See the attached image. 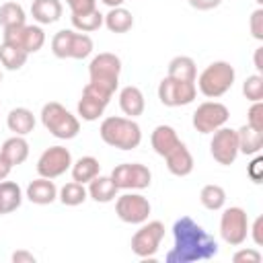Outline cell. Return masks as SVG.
<instances>
[{"mask_svg": "<svg viewBox=\"0 0 263 263\" xmlns=\"http://www.w3.org/2000/svg\"><path fill=\"white\" fill-rule=\"evenodd\" d=\"M173 249L166 253V263H195L218 255V242L191 216H181L173 224Z\"/></svg>", "mask_w": 263, "mask_h": 263, "instance_id": "1", "label": "cell"}, {"mask_svg": "<svg viewBox=\"0 0 263 263\" xmlns=\"http://www.w3.org/2000/svg\"><path fill=\"white\" fill-rule=\"evenodd\" d=\"M99 136L105 144L119 150H134L142 142V129L132 117H105L99 127Z\"/></svg>", "mask_w": 263, "mask_h": 263, "instance_id": "2", "label": "cell"}, {"mask_svg": "<svg viewBox=\"0 0 263 263\" xmlns=\"http://www.w3.org/2000/svg\"><path fill=\"white\" fill-rule=\"evenodd\" d=\"M234 78H236V72H234V66L230 62H212L210 66H205L201 70V74L195 78V86L199 88V92L208 99H218L222 95H226L232 84H234Z\"/></svg>", "mask_w": 263, "mask_h": 263, "instance_id": "3", "label": "cell"}, {"mask_svg": "<svg viewBox=\"0 0 263 263\" xmlns=\"http://www.w3.org/2000/svg\"><path fill=\"white\" fill-rule=\"evenodd\" d=\"M41 123L43 127L58 140H72L80 132V121L72 115L62 103L49 101L41 107Z\"/></svg>", "mask_w": 263, "mask_h": 263, "instance_id": "4", "label": "cell"}, {"mask_svg": "<svg viewBox=\"0 0 263 263\" xmlns=\"http://www.w3.org/2000/svg\"><path fill=\"white\" fill-rule=\"evenodd\" d=\"M119 74H121V60L115 53L103 51L99 55H95L88 64V82L109 90L111 95H115L117 86H119Z\"/></svg>", "mask_w": 263, "mask_h": 263, "instance_id": "5", "label": "cell"}, {"mask_svg": "<svg viewBox=\"0 0 263 263\" xmlns=\"http://www.w3.org/2000/svg\"><path fill=\"white\" fill-rule=\"evenodd\" d=\"M220 236L230 247H240L249 236V216L242 208L230 205L220 216Z\"/></svg>", "mask_w": 263, "mask_h": 263, "instance_id": "6", "label": "cell"}, {"mask_svg": "<svg viewBox=\"0 0 263 263\" xmlns=\"http://www.w3.org/2000/svg\"><path fill=\"white\" fill-rule=\"evenodd\" d=\"M162 238H164V224L160 220H150V222L146 220L142 222L140 230H136V234L132 236V251L142 259H150L158 253Z\"/></svg>", "mask_w": 263, "mask_h": 263, "instance_id": "7", "label": "cell"}, {"mask_svg": "<svg viewBox=\"0 0 263 263\" xmlns=\"http://www.w3.org/2000/svg\"><path fill=\"white\" fill-rule=\"evenodd\" d=\"M195 97H197L195 82H185V80L164 76L158 84V99L164 107H185L193 103Z\"/></svg>", "mask_w": 263, "mask_h": 263, "instance_id": "8", "label": "cell"}, {"mask_svg": "<svg viewBox=\"0 0 263 263\" xmlns=\"http://www.w3.org/2000/svg\"><path fill=\"white\" fill-rule=\"evenodd\" d=\"M113 183L117 185V189H132V191H140V189H146L150 187L152 183V173L146 164H140V162H123V164H117L111 175Z\"/></svg>", "mask_w": 263, "mask_h": 263, "instance_id": "9", "label": "cell"}, {"mask_svg": "<svg viewBox=\"0 0 263 263\" xmlns=\"http://www.w3.org/2000/svg\"><path fill=\"white\" fill-rule=\"evenodd\" d=\"M228 117H230V113L224 103L205 101V103L197 105V109L193 111L191 123L199 134H212V132L220 129L222 125H226Z\"/></svg>", "mask_w": 263, "mask_h": 263, "instance_id": "10", "label": "cell"}, {"mask_svg": "<svg viewBox=\"0 0 263 263\" xmlns=\"http://www.w3.org/2000/svg\"><path fill=\"white\" fill-rule=\"evenodd\" d=\"M210 152H212V158H214L218 164L230 166V164L236 160V156L240 154V152H238V136H236V129L222 125L220 129L212 132Z\"/></svg>", "mask_w": 263, "mask_h": 263, "instance_id": "11", "label": "cell"}, {"mask_svg": "<svg viewBox=\"0 0 263 263\" xmlns=\"http://www.w3.org/2000/svg\"><path fill=\"white\" fill-rule=\"evenodd\" d=\"M152 205L142 193H123L115 199V214L125 224H142L148 220Z\"/></svg>", "mask_w": 263, "mask_h": 263, "instance_id": "12", "label": "cell"}, {"mask_svg": "<svg viewBox=\"0 0 263 263\" xmlns=\"http://www.w3.org/2000/svg\"><path fill=\"white\" fill-rule=\"evenodd\" d=\"M2 43L14 45L27 53H37L43 43H45V33L39 25H21V27H12V29H4L2 35Z\"/></svg>", "mask_w": 263, "mask_h": 263, "instance_id": "13", "label": "cell"}, {"mask_svg": "<svg viewBox=\"0 0 263 263\" xmlns=\"http://www.w3.org/2000/svg\"><path fill=\"white\" fill-rule=\"evenodd\" d=\"M111 97L113 95L109 90H105L92 82H86V86L82 88V97L78 101V115L84 121H97L103 115L105 107L109 105Z\"/></svg>", "mask_w": 263, "mask_h": 263, "instance_id": "14", "label": "cell"}, {"mask_svg": "<svg viewBox=\"0 0 263 263\" xmlns=\"http://www.w3.org/2000/svg\"><path fill=\"white\" fill-rule=\"evenodd\" d=\"M72 166V154L64 146H49L37 160V173L45 179H58Z\"/></svg>", "mask_w": 263, "mask_h": 263, "instance_id": "15", "label": "cell"}, {"mask_svg": "<svg viewBox=\"0 0 263 263\" xmlns=\"http://www.w3.org/2000/svg\"><path fill=\"white\" fill-rule=\"evenodd\" d=\"M25 197H27L31 203H37V205H47V203H53V201L58 199V187H55L53 179L39 177V179L31 181V183L27 185Z\"/></svg>", "mask_w": 263, "mask_h": 263, "instance_id": "16", "label": "cell"}, {"mask_svg": "<svg viewBox=\"0 0 263 263\" xmlns=\"http://www.w3.org/2000/svg\"><path fill=\"white\" fill-rule=\"evenodd\" d=\"M164 160H166L168 173L175 175V177H187V175H191V171H193V156H191L189 148H187L183 142H179V144L164 156Z\"/></svg>", "mask_w": 263, "mask_h": 263, "instance_id": "17", "label": "cell"}, {"mask_svg": "<svg viewBox=\"0 0 263 263\" xmlns=\"http://www.w3.org/2000/svg\"><path fill=\"white\" fill-rule=\"evenodd\" d=\"M119 107H121L123 115H127L132 119H136L138 115H142L144 109H146V101H144L142 90L138 86H134V84L123 86L119 90Z\"/></svg>", "mask_w": 263, "mask_h": 263, "instance_id": "18", "label": "cell"}, {"mask_svg": "<svg viewBox=\"0 0 263 263\" xmlns=\"http://www.w3.org/2000/svg\"><path fill=\"white\" fill-rule=\"evenodd\" d=\"M179 142H181V140H179L175 127L164 125V123L156 125V127L152 129V134H150V144H152L154 152H156L158 156H162V158H164V156H166Z\"/></svg>", "mask_w": 263, "mask_h": 263, "instance_id": "19", "label": "cell"}, {"mask_svg": "<svg viewBox=\"0 0 263 263\" xmlns=\"http://www.w3.org/2000/svg\"><path fill=\"white\" fill-rule=\"evenodd\" d=\"M64 6L62 0H33L31 4V16L39 25H51L62 18Z\"/></svg>", "mask_w": 263, "mask_h": 263, "instance_id": "20", "label": "cell"}, {"mask_svg": "<svg viewBox=\"0 0 263 263\" xmlns=\"http://www.w3.org/2000/svg\"><path fill=\"white\" fill-rule=\"evenodd\" d=\"M6 125L14 136H29L35 129V115L27 107H14L6 115Z\"/></svg>", "mask_w": 263, "mask_h": 263, "instance_id": "21", "label": "cell"}, {"mask_svg": "<svg viewBox=\"0 0 263 263\" xmlns=\"http://www.w3.org/2000/svg\"><path fill=\"white\" fill-rule=\"evenodd\" d=\"M88 197L97 203H109L117 197V185L113 183L111 177H103V175H97L90 183H88Z\"/></svg>", "mask_w": 263, "mask_h": 263, "instance_id": "22", "label": "cell"}, {"mask_svg": "<svg viewBox=\"0 0 263 263\" xmlns=\"http://www.w3.org/2000/svg\"><path fill=\"white\" fill-rule=\"evenodd\" d=\"M23 203V189L14 181H0V216L18 210Z\"/></svg>", "mask_w": 263, "mask_h": 263, "instance_id": "23", "label": "cell"}, {"mask_svg": "<svg viewBox=\"0 0 263 263\" xmlns=\"http://www.w3.org/2000/svg\"><path fill=\"white\" fill-rule=\"evenodd\" d=\"M166 76L177 78V80H185V82H195L197 78V66L195 60L189 55H175L168 62V72Z\"/></svg>", "mask_w": 263, "mask_h": 263, "instance_id": "24", "label": "cell"}, {"mask_svg": "<svg viewBox=\"0 0 263 263\" xmlns=\"http://www.w3.org/2000/svg\"><path fill=\"white\" fill-rule=\"evenodd\" d=\"M238 136V152L247 154V156H255L261 152L263 148V132L253 129L251 125H242L236 129Z\"/></svg>", "mask_w": 263, "mask_h": 263, "instance_id": "25", "label": "cell"}, {"mask_svg": "<svg viewBox=\"0 0 263 263\" xmlns=\"http://www.w3.org/2000/svg\"><path fill=\"white\" fill-rule=\"evenodd\" d=\"M103 25L111 33H127L134 27V14L123 6H115V8H109V12L103 18Z\"/></svg>", "mask_w": 263, "mask_h": 263, "instance_id": "26", "label": "cell"}, {"mask_svg": "<svg viewBox=\"0 0 263 263\" xmlns=\"http://www.w3.org/2000/svg\"><path fill=\"white\" fill-rule=\"evenodd\" d=\"M0 152L12 162V166H18L29 158V142L25 140V136H12L4 140Z\"/></svg>", "mask_w": 263, "mask_h": 263, "instance_id": "27", "label": "cell"}, {"mask_svg": "<svg viewBox=\"0 0 263 263\" xmlns=\"http://www.w3.org/2000/svg\"><path fill=\"white\" fill-rule=\"evenodd\" d=\"M70 171H72V181H78V183L86 185L99 175L101 164L95 156H80L76 162H72Z\"/></svg>", "mask_w": 263, "mask_h": 263, "instance_id": "28", "label": "cell"}, {"mask_svg": "<svg viewBox=\"0 0 263 263\" xmlns=\"http://www.w3.org/2000/svg\"><path fill=\"white\" fill-rule=\"evenodd\" d=\"M199 201L205 210L210 212H218L224 208L226 203V191L224 187L216 185V183H210V185H203L201 191H199Z\"/></svg>", "mask_w": 263, "mask_h": 263, "instance_id": "29", "label": "cell"}, {"mask_svg": "<svg viewBox=\"0 0 263 263\" xmlns=\"http://www.w3.org/2000/svg\"><path fill=\"white\" fill-rule=\"evenodd\" d=\"M25 23H27V14H25V8L18 2H4V4H0V25H2V29L21 27Z\"/></svg>", "mask_w": 263, "mask_h": 263, "instance_id": "30", "label": "cell"}, {"mask_svg": "<svg viewBox=\"0 0 263 263\" xmlns=\"http://www.w3.org/2000/svg\"><path fill=\"white\" fill-rule=\"evenodd\" d=\"M86 197H88V191H86V187H84L82 183H78V181H70V183H66V185L58 191V199H60L64 205H70V208L84 203Z\"/></svg>", "mask_w": 263, "mask_h": 263, "instance_id": "31", "label": "cell"}, {"mask_svg": "<svg viewBox=\"0 0 263 263\" xmlns=\"http://www.w3.org/2000/svg\"><path fill=\"white\" fill-rule=\"evenodd\" d=\"M29 53L14 47V45H8V43H0V64L6 68V70H21L27 62Z\"/></svg>", "mask_w": 263, "mask_h": 263, "instance_id": "32", "label": "cell"}, {"mask_svg": "<svg viewBox=\"0 0 263 263\" xmlns=\"http://www.w3.org/2000/svg\"><path fill=\"white\" fill-rule=\"evenodd\" d=\"M70 18H72V27L76 31H80V33H92V31L101 29L105 14H101L99 8H95V10H88V12H82V14H72Z\"/></svg>", "mask_w": 263, "mask_h": 263, "instance_id": "33", "label": "cell"}, {"mask_svg": "<svg viewBox=\"0 0 263 263\" xmlns=\"http://www.w3.org/2000/svg\"><path fill=\"white\" fill-rule=\"evenodd\" d=\"M92 49H95V43H92L90 35L74 31L72 45H70V60H84V58H88L92 53Z\"/></svg>", "mask_w": 263, "mask_h": 263, "instance_id": "34", "label": "cell"}, {"mask_svg": "<svg viewBox=\"0 0 263 263\" xmlns=\"http://www.w3.org/2000/svg\"><path fill=\"white\" fill-rule=\"evenodd\" d=\"M72 29H62L51 37V53L60 60H70V45H72Z\"/></svg>", "mask_w": 263, "mask_h": 263, "instance_id": "35", "label": "cell"}, {"mask_svg": "<svg viewBox=\"0 0 263 263\" xmlns=\"http://www.w3.org/2000/svg\"><path fill=\"white\" fill-rule=\"evenodd\" d=\"M242 95L247 101H263V76L261 74H251L242 82Z\"/></svg>", "mask_w": 263, "mask_h": 263, "instance_id": "36", "label": "cell"}, {"mask_svg": "<svg viewBox=\"0 0 263 263\" xmlns=\"http://www.w3.org/2000/svg\"><path fill=\"white\" fill-rule=\"evenodd\" d=\"M247 125H251V127L257 129V132H263V103H261V101H255V103L249 107Z\"/></svg>", "mask_w": 263, "mask_h": 263, "instance_id": "37", "label": "cell"}, {"mask_svg": "<svg viewBox=\"0 0 263 263\" xmlns=\"http://www.w3.org/2000/svg\"><path fill=\"white\" fill-rule=\"evenodd\" d=\"M249 29H251V35H253L257 41H263V8H261V6L251 12Z\"/></svg>", "mask_w": 263, "mask_h": 263, "instance_id": "38", "label": "cell"}, {"mask_svg": "<svg viewBox=\"0 0 263 263\" xmlns=\"http://www.w3.org/2000/svg\"><path fill=\"white\" fill-rule=\"evenodd\" d=\"M261 259H263V255L257 249H240L232 255L234 263H259Z\"/></svg>", "mask_w": 263, "mask_h": 263, "instance_id": "39", "label": "cell"}, {"mask_svg": "<svg viewBox=\"0 0 263 263\" xmlns=\"http://www.w3.org/2000/svg\"><path fill=\"white\" fill-rule=\"evenodd\" d=\"M66 4L72 14H82L97 8V0H66Z\"/></svg>", "mask_w": 263, "mask_h": 263, "instance_id": "40", "label": "cell"}, {"mask_svg": "<svg viewBox=\"0 0 263 263\" xmlns=\"http://www.w3.org/2000/svg\"><path fill=\"white\" fill-rule=\"evenodd\" d=\"M247 171H249V177H251L253 183H261V179H263V156L255 154V158L251 160Z\"/></svg>", "mask_w": 263, "mask_h": 263, "instance_id": "41", "label": "cell"}, {"mask_svg": "<svg viewBox=\"0 0 263 263\" xmlns=\"http://www.w3.org/2000/svg\"><path fill=\"white\" fill-rule=\"evenodd\" d=\"M249 234H251V238L255 240L257 247L263 245V216H257L255 222H253V226L249 224Z\"/></svg>", "mask_w": 263, "mask_h": 263, "instance_id": "42", "label": "cell"}, {"mask_svg": "<svg viewBox=\"0 0 263 263\" xmlns=\"http://www.w3.org/2000/svg\"><path fill=\"white\" fill-rule=\"evenodd\" d=\"M187 2L195 10H212V8H218L222 4V0H187Z\"/></svg>", "mask_w": 263, "mask_h": 263, "instance_id": "43", "label": "cell"}, {"mask_svg": "<svg viewBox=\"0 0 263 263\" xmlns=\"http://www.w3.org/2000/svg\"><path fill=\"white\" fill-rule=\"evenodd\" d=\"M35 255L29 251H14L12 253V263H35Z\"/></svg>", "mask_w": 263, "mask_h": 263, "instance_id": "44", "label": "cell"}, {"mask_svg": "<svg viewBox=\"0 0 263 263\" xmlns=\"http://www.w3.org/2000/svg\"><path fill=\"white\" fill-rule=\"evenodd\" d=\"M10 171H12V162L0 152V181H4L10 175Z\"/></svg>", "mask_w": 263, "mask_h": 263, "instance_id": "45", "label": "cell"}, {"mask_svg": "<svg viewBox=\"0 0 263 263\" xmlns=\"http://www.w3.org/2000/svg\"><path fill=\"white\" fill-rule=\"evenodd\" d=\"M253 64H255V70L261 74V72H263V47H257V49H255Z\"/></svg>", "mask_w": 263, "mask_h": 263, "instance_id": "46", "label": "cell"}, {"mask_svg": "<svg viewBox=\"0 0 263 263\" xmlns=\"http://www.w3.org/2000/svg\"><path fill=\"white\" fill-rule=\"evenodd\" d=\"M101 2H103V4H107L109 8H115V6H121L125 0H101Z\"/></svg>", "mask_w": 263, "mask_h": 263, "instance_id": "47", "label": "cell"}, {"mask_svg": "<svg viewBox=\"0 0 263 263\" xmlns=\"http://www.w3.org/2000/svg\"><path fill=\"white\" fill-rule=\"evenodd\" d=\"M255 2H257V4H259V6H261V4H263V0H255Z\"/></svg>", "mask_w": 263, "mask_h": 263, "instance_id": "48", "label": "cell"}, {"mask_svg": "<svg viewBox=\"0 0 263 263\" xmlns=\"http://www.w3.org/2000/svg\"><path fill=\"white\" fill-rule=\"evenodd\" d=\"M0 82H2V68H0Z\"/></svg>", "mask_w": 263, "mask_h": 263, "instance_id": "49", "label": "cell"}]
</instances>
